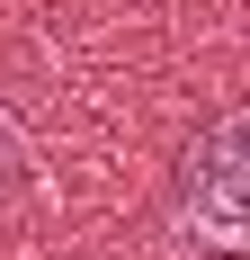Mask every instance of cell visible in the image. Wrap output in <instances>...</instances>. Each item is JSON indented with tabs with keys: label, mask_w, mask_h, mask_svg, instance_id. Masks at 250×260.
<instances>
[{
	"label": "cell",
	"mask_w": 250,
	"mask_h": 260,
	"mask_svg": "<svg viewBox=\"0 0 250 260\" xmlns=\"http://www.w3.org/2000/svg\"><path fill=\"white\" fill-rule=\"evenodd\" d=\"M170 224L188 251H215V260L250 251V108H224L197 126L170 180Z\"/></svg>",
	"instance_id": "6da1fadb"
},
{
	"label": "cell",
	"mask_w": 250,
	"mask_h": 260,
	"mask_svg": "<svg viewBox=\"0 0 250 260\" xmlns=\"http://www.w3.org/2000/svg\"><path fill=\"white\" fill-rule=\"evenodd\" d=\"M18 180V126H9V108H0V188Z\"/></svg>",
	"instance_id": "7a4b0ae2"
}]
</instances>
